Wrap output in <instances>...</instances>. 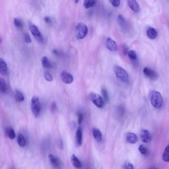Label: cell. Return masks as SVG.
<instances>
[{"label":"cell","instance_id":"cell-39","mask_svg":"<svg viewBox=\"0 0 169 169\" xmlns=\"http://www.w3.org/2000/svg\"><path fill=\"white\" fill-rule=\"evenodd\" d=\"M53 52L54 54L58 56H60L61 54V53L59 52L57 50L55 49L53 50Z\"/></svg>","mask_w":169,"mask_h":169},{"label":"cell","instance_id":"cell-24","mask_svg":"<svg viewBox=\"0 0 169 169\" xmlns=\"http://www.w3.org/2000/svg\"><path fill=\"white\" fill-rule=\"evenodd\" d=\"M96 2V0H84V5L86 9H88L93 7Z\"/></svg>","mask_w":169,"mask_h":169},{"label":"cell","instance_id":"cell-18","mask_svg":"<svg viewBox=\"0 0 169 169\" xmlns=\"http://www.w3.org/2000/svg\"><path fill=\"white\" fill-rule=\"evenodd\" d=\"M7 73V64L1 58H0V73L5 75Z\"/></svg>","mask_w":169,"mask_h":169},{"label":"cell","instance_id":"cell-21","mask_svg":"<svg viewBox=\"0 0 169 169\" xmlns=\"http://www.w3.org/2000/svg\"><path fill=\"white\" fill-rule=\"evenodd\" d=\"M6 133L8 137L10 139H15V133L12 127H7L6 130Z\"/></svg>","mask_w":169,"mask_h":169},{"label":"cell","instance_id":"cell-5","mask_svg":"<svg viewBox=\"0 0 169 169\" xmlns=\"http://www.w3.org/2000/svg\"><path fill=\"white\" fill-rule=\"evenodd\" d=\"M89 96L90 100L97 107L101 108L104 107L105 102L102 97L98 94L91 93Z\"/></svg>","mask_w":169,"mask_h":169},{"label":"cell","instance_id":"cell-25","mask_svg":"<svg viewBox=\"0 0 169 169\" xmlns=\"http://www.w3.org/2000/svg\"><path fill=\"white\" fill-rule=\"evenodd\" d=\"M118 21L119 24L122 27H124L127 26V22L123 16L120 15L118 18Z\"/></svg>","mask_w":169,"mask_h":169},{"label":"cell","instance_id":"cell-14","mask_svg":"<svg viewBox=\"0 0 169 169\" xmlns=\"http://www.w3.org/2000/svg\"><path fill=\"white\" fill-rule=\"evenodd\" d=\"M126 139L128 142L134 144L136 143L138 141V138L135 133H128L126 136Z\"/></svg>","mask_w":169,"mask_h":169},{"label":"cell","instance_id":"cell-13","mask_svg":"<svg viewBox=\"0 0 169 169\" xmlns=\"http://www.w3.org/2000/svg\"><path fill=\"white\" fill-rule=\"evenodd\" d=\"M127 3L129 7L133 11L136 13L139 12L140 7L136 0H127Z\"/></svg>","mask_w":169,"mask_h":169},{"label":"cell","instance_id":"cell-8","mask_svg":"<svg viewBox=\"0 0 169 169\" xmlns=\"http://www.w3.org/2000/svg\"><path fill=\"white\" fill-rule=\"evenodd\" d=\"M61 78L62 81L65 84H70L73 82V78L72 75L66 71H64L61 74Z\"/></svg>","mask_w":169,"mask_h":169},{"label":"cell","instance_id":"cell-31","mask_svg":"<svg viewBox=\"0 0 169 169\" xmlns=\"http://www.w3.org/2000/svg\"><path fill=\"white\" fill-rule=\"evenodd\" d=\"M44 75L45 79L47 81H49V82H51L53 81V77L49 72L47 71L45 72Z\"/></svg>","mask_w":169,"mask_h":169},{"label":"cell","instance_id":"cell-9","mask_svg":"<svg viewBox=\"0 0 169 169\" xmlns=\"http://www.w3.org/2000/svg\"><path fill=\"white\" fill-rule=\"evenodd\" d=\"M106 44L109 50L112 52L116 51L117 50V46L116 43L112 39L108 37L106 40Z\"/></svg>","mask_w":169,"mask_h":169},{"label":"cell","instance_id":"cell-7","mask_svg":"<svg viewBox=\"0 0 169 169\" xmlns=\"http://www.w3.org/2000/svg\"><path fill=\"white\" fill-rule=\"evenodd\" d=\"M143 73L147 78L152 80H156L159 77V75L157 73L148 67L144 68Z\"/></svg>","mask_w":169,"mask_h":169},{"label":"cell","instance_id":"cell-15","mask_svg":"<svg viewBox=\"0 0 169 169\" xmlns=\"http://www.w3.org/2000/svg\"><path fill=\"white\" fill-rule=\"evenodd\" d=\"M48 158L53 166L55 168H57L60 166V162L59 159L52 154H50Z\"/></svg>","mask_w":169,"mask_h":169},{"label":"cell","instance_id":"cell-23","mask_svg":"<svg viewBox=\"0 0 169 169\" xmlns=\"http://www.w3.org/2000/svg\"><path fill=\"white\" fill-rule=\"evenodd\" d=\"M163 161L165 162H168L169 161V146L168 145L166 147L162 156Z\"/></svg>","mask_w":169,"mask_h":169},{"label":"cell","instance_id":"cell-32","mask_svg":"<svg viewBox=\"0 0 169 169\" xmlns=\"http://www.w3.org/2000/svg\"><path fill=\"white\" fill-rule=\"evenodd\" d=\"M111 4L113 7H118L120 4V0H109Z\"/></svg>","mask_w":169,"mask_h":169},{"label":"cell","instance_id":"cell-12","mask_svg":"<svg viewBox=\"0 0 169 169\" xmlns=\"http://www.w3.org/2000/svg\"><path fill=\"white\" fill-rule=\"evenodd\" d=\"M146 34L148 38L151 39H154L157 37L158 33L154 28L149 27L147 30Z\"/></svg>","mask_w":169,"mask_h":169},{"label":"cell","instance_id":"cell-26","mask_svg":"<svg viewBox=\"0 0 169 169\" xmlns=\"http://www.w3.org/2000/svg\"><path fill=\"white\" fill-rule=\"evenodd\" d=\"M101 93L105 102H108L109 101V96L107 90L103 87L102 89Z\"/></svg>","mask_w":169,"mask_h":169},{"label":"cell","instance_id":"cell-36","mask_svg":"<svg viewBox=\"0 0 169 169\" xmlns=\"http://www.w3.org/2000/svg\"><path fill=\"white\" fill-rule=\"evenodd\" d=\"M123 53L125 55H126L129 51V48L127 46H124L123 47Z\"/></svg>","mask_w":169,"mask_h":169},{"label":"cell","instance_id":"cell-41","mask_svg":"<svg viewBox=\"0 0 169 169\" xmlns=\"http://www.w3.org/2000/svg\"><path fill=\"white\" fill-rule=\"evenodd\" d=\"M2 42V39L1 36H0V43H1Z\"/></svg>","mask_w":169,"mask_h":169},{"label":"cell","instance_id":"cell-40","mask_svg":"<svg viewBox=\"0 0 169 169\" xmlns=\"http://www.w3.org/2000/svg\"><path fill=\"white\" fill-rule=\"evenodd\" d=\"M56 104L55 102L52 103L51 106V109L53 111H55L56 108Z\"/></svg>","mask_w":169,"mask_h":169},{"label":"cell","instance_id":"cell-22","mask_svg":"<svg viewBox=\"0 0 169 169\" xmlns=\"http://www.w3.org/2000/svg\"><path fill=\"white\" fill-rule=\"evenodd\" d=\"M17 141L18 145L21 147H23L26 145V141L23 134L19 133L18 134Z\"/></svg>","mask_w":169,"mask_h":169},{"label":"cell","instance_id":"cell-38","mask_svg":"<svg viewBox=\"0 0 169 169\" xmlns=\"http://www.w3.org/2000/svg\"><path fill=\"white\" fill-rule=\"evenodd\" d=\"M44 20L46 23L48 24H51L52 23L51 20L50 18L48 17H46L45 18Z\"/></svg>","mask_w":169,"mask_h":169},{"label":"cell","instance_id":"cell-34","mask_svg":"<svg viewBox=\"0 0 169 169\" xmlns=\"http://www.w3.org/2000/svg\"><path fill=\"white\" fill-rule=\"evenodd\" d=\"M24 39L27 43H30L32 42L30 37L29 34L27 33H26L24 34Z\"/></svg>","mask_w":169,"mask_h":169},{"label":"cell","instance_id":"cell-19","mask_svg":"<svg viewBox=\"0 0 169 169\" xmlns=\"http://www.w3.org/2000/svg\"><path fill=\"white\" fill-rule=\"evenodd\" d=\"M42 64L44 68L50 69L52 68L53 65L49 59L46 57H44L42 59Z\"/></svg>","mask_w":169,"mask_h":169},{"label":"cell","instance_id":"cell-33","mask_svg":"<svg viewBox=\"0 0 169 169\" xmlns=\"http://www.w3.org/2000/svg\"><path fill=\"white\" fill-rule=\"evenodd\" d=\"M124 169H133L134 168L133 165L130 162H127L124 164L123 167Z\"/></svg>","mask_w":169,"mask_h":169},{"label":"cell","instance_id":"cell-37","mask_svg":"<svg viewBox=\"0 0 169 169\" xmlns=\"http://www.w3.org/2000/svg\"><path fill=\"white\" fill-rule=\"evenodd\" d=\"M59 148L61 149H62L64 148V144L63 140L62 139H60L59 140Z\"/></svg>","mask_w":169,"mask_h":169},{"label":"cell","instance_id":"cell-20","mask_svg":"<svg viewBox=\"0 0 169 169\" xmlns=\"http://www.w3.org/2000/svg\"><path fill=\"white\" fill-rule=\"evenodd\" d=\"M16 101L18 102H23L24 100L23 94L19 90H17L15 94Z\"/></svg>","mask_w":169,"mask_h":169},{"label":"cell","instance_id":"cell-42","mask_svg":"<svg viewBox=\"0 0 169 169\" xmlns=\"http://www.w3.org/2000/svg\"><path fill=\"white\" fill-rule=\"evenodd\" d=\"M79 1L80 0H75V2H76V3H78V2H79Z\"/></svg>","mask_w":169,"mask_h":169},{"label":"cell","instance_id":"cell-10","mask_svg":"<svg viewBox=\"0 0 169 169\" xmlns=\"http://www.w3.org/2000/svg\"><path fill=\"white\" fill-rule=\"evenodd\" d=\"M140 137L142 142L148 143L151 139V137L149 131L146 130L142 129L140 131Z\"/></svg>","mask_w":169,"mask_h":169},{"label":"cell","instance_id":"cell-17","mask_svg":"<svg viewBox=\"0 0 169 169\" xmlns=\"http://www.w3.org/2000/svg\"><path fill=\"white\" fill-rule=\"evenodd\" d=\"M93 134L94 137L97 142H101L102 140V134L101 131L97 128H93Z\"/></svg>","mask_w":169,"mask_h":169},{"label":"cell","instance_id":"cell-3","mask_svg":"<svg viewBox=\"0 0 169 169\" xmlns=\"http://www.w3.org/2000/svg\"><path fill=\"white\" fill-rule=\"evenodd\" d=\"M114 71L116 76L124 83H127L129 82V77L127 72L122 67L118 65H115Z\"/></svg>","mask_w":169,"mask_h":169},{"label":"cell","instance_id":"cell-16","mask_svg":"<svg viewBox=\"0 0 169 169\" xmlns=\"http://www.w3.org/2000/svg\"><path fill=\"white\" fill-rule=\"evenodd\" d=\"M71 160L72 164L75 168H80L82 167V163H81L79 159L75 154H73L72 155Z\"/></svg>","mask_w":169,"mask_h":169},{"label":"cell","instance_id":"cell-28","mask_svg":"<svg viewBox=\"0 0 169 169\" xmlns=\"http://www.w3.org/2000/svg\"><path fill=\"white\" fill-rule=\"evenodd\" d=\"M128 57L133 61H136L137 59V53L134 50H130L128 51L127 53Z\"/></svg>","mask_w":169,"mask_h":169},{"label":"cell","instance_id":"cell-4","mask_svg":"<svg viewBox=\"0 0 169 169\" xmlns=\"http://www.w3.org/2000/svg\"><path fill=\"white\" fill-rule=\"evenodd\" d=\"M88 33V29L85 24L83 23H78L76 27V36L78 39L84 38Z\"/></svg>","mask_w":169,"mask_h":169},{"label":"cell","instance_id":"cell-27","mask_svg":"<svg viewBox=\"0 0 169 169\" xmlns=\"http://www.w3.org/2000/svg\"><path fill=\"white\" fill-rule=\"evenodd\" d=\"M7 85L4 80L2 78L0 77V91L3 93L7 91Z\"/></svg>","mask_w":169,"mask_h":169},{"label":"cell","instance_id":"cell-1","mask_svg":"<svg viewBox=\"0 0 169 169\" xmlns=\"http://www.w3.org/2000/svg\"><path fill=\"white\" fill-rule=\"evenodd\" d=\"M149 99L152 105L156 108H160L162 104V98L161 93L152 90L149 94Z\"/></svg>","mask_w":169,"mask_h":169},{"label":"cell","instance_id":"cell-6","mask_svg":"<svg viewBox=\"0 0 169 169\" xmlns=\"http://www.w3.org/2000/svg\"><path fill=\"white\" fill-rule=\"evenodd\" d=\"M29 29L31 33L35 37L37 40L40 43L44 42V39L42 35L38 28L36 26L32 23L29 24Z\"/></svg>","mask_w":169,"mask_h":169},{"label":"cell","instance_id":"cell-2","mask_svg":"<svg viewBox=\"0 0 169 169\" xmlns=\"http://www.w3.org/2000/svg\"><path fill=\"white\" fill-rule=\"evenodd\" d=\"M31 108L34 117H39L40 113L41 106L38 96H35L33 97L31 100Z\"/></svg>","mask_w":169,"mask_h":169},{"label":"cell","instance_id":"cell-30","mask_svg":"<svg viewBox=\"0 0 169 169\" xmlns=\"http://www.w3.org/2000/svg\"><path fill=\"white\" fill-rule=\"evenodd\" d=\"M139 150L141 154L146 155L148 153V150L143 145H141L139 148Z\"/></svg>","mask_w":169,"mask_h":169},{"label":"cell","instance_id":"cell-35","mask_svg":"<svg viewBox=\"0 0 169 169\" xmlns=\"http://www.w3.org/2000/svg\"><path fill=\"white\" fill-rule=\"evenodd\" d=\"M83 119V115L82 113H79L78 115V123L79 125L82 123Z\"/></svg>","mask_w":169,"mask_h":169},{"label":"cell","instance_id":"cell-29","mask_svg":"<svg viewBox=\"0 0 169 169\" xmlns=\"http://www.w3.org/2000/svg\"><path fill=\"white\" fill-rule=\"evenodd\" d=\"M14 22L15 26L18 28V29H21L23 28V25L22 21L19 18H15Z\"/></svg>","mask_w":169,"mask_h":169},{"label":"cell","instance_id":"cell-11","mask_svg":"<svg viewBox=\"0 0 169 169\" xmlns=\"http://www.w3.org/2000/svg\"><path fill=\"white\" fill-rule=\"evenodd\" d=\"M76 145L78 146H81L83 143L82 131L81 128L79 127L78 128L76 133Z\"/></svg>","mask_w":169,"mask_h":169}]
</instances>
